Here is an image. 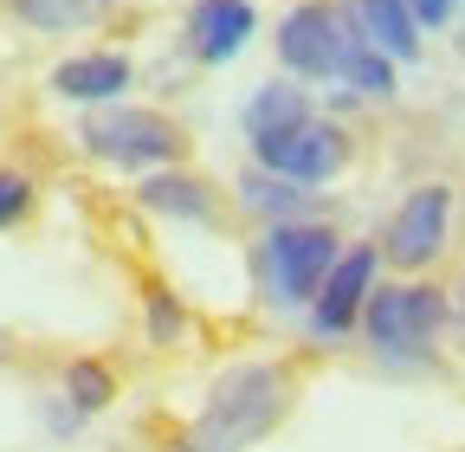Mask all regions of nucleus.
Returning a JSON list of instances; mask_svg holds the SVG:
<instances>
[{
  "label": "nucleus",
  "mask_w": 465,
  "mask_h": 452,
  "mask_svg": "<svg viewBox=\"0 0 465 452\" xmlns=\"http://www.w3.org/2000/svg\"><path fill=\"white\" fill-rule=\"evenodd\" d=\"M291 401V375L265 368V362H240V368H226L207 394V408H201V427H194V452H240L252 439H265L278 427Z\"/></svg>",
  "instance_id": "nucleus-1"
},
{
  "label": "nucleus",
  "mask_w": 465,
  "mask_h": 452,
  "mask_svg": "<svg viewBox=\"0 0 465 452\" xmlns=\"http://www.w3.org/2000/svg\"><path fill=\"white\" fill-rule=\"evenodd\" d=\"M336 265V233L317 220H278L265 246H259V271H265V298L272 304H311L323 271Z\"/></svg>",
  "instance_id": "nucleus-2"
},
{
  "label": "nucleus",
  "mask_w": 465,
  "mask_h": 452,
  "mask_svg": "<svg viewBox=\"0 0 465 452\" xmlns=\"http://www.w3.org/2000/svg\"><path fill=\"white\" fill-rule=\"evenodd\" d=\"M84 142H91V155H104L116 168H155V162L182 155V130H174L162 110H136V103L91 117L84 123Z\"/></svg>",
  "instance_id": "nucleus-3"
},
{
  "label": "nucleus",
  "mask_w": 465,
  "mask_h": 452,
  "mask_svg": "<svg viewBox=\"0 0 465 452\" xmlns=\"http://www.w3.org/2000/svg\"><path fill=\"white\" fill-rule=\"evenodd\" d=\"M362 317H369V336L375 349L388 356H420L433 343V329L446 323V298L427 291V285H381L362 298Z\"/></svg>",
  "instance_id": "nucleus-4"
},
{
  "label": "nucleus",
  "mask_w": 465,
  "mask_h": 452,
  "mask_svg": "<svg viewBox=\"0 0 465 452\" xmlns=\"http://www.w3.org/2000/svg\"><path fill=\"white\" fill-rule=\"evenodd\" d=\"M252 149H259V168H272V175H284V182H298V188H311V182H330L336 168L349 162V142H342V130H330V123H284V130H265V136H252Z\"/></svg>",
  "instance_id": "nucleus-5"
},
{
  "label": "nucleus",
  "mask_w": 465,
  "mask_h": 452,
  "mask_svg": "<svg viewBox=\"0 0 465 452\" xmlns=\"http://www.w3.org/2000/svg\"><path fill=\"white\" fill-rule=\"evenodd\" d=\"M278 52H284V65L304 72V78H342L356 39H349V26L330 7H298V14H284V26H278Z\"/></svg>",
  "instance_id": "nucleus-6"
},
{
  "label": "nucleus",
  "mask_w": 465,
  "mask_h": 452,
  "mask_svg": "<svg viewBox=\"0 0 465 452\" xmlns=\"http://www.w3.org/2000/svg\"><path fill=\"white\" fill-rule=\"evenodd\" d=\"M446 220H452V194H446V188H414V194L401 201L394 226H388V259H394L401 271L433 265L440 246H446Z\"/></svg>",
  "instance_id": "nucleus-7"
},
{
  "label": "nucleus",
  "mask_w": 465,
  "mask_h": 452,
  "mask_svg": "<svg viewBox=\"0 0 465 452\" xmlns=\"http://www.w3.org/2000/svg\"><path fill=\"white\" fill-rule=\"evenodd\" d=\"M369 285H375V252H369V246L336 252V265L323 271V285H317V298H311V323H317L323 336H342L349 323L362 317Z\"/></svg>",
  "instance_id": "nucleus-8"
},
{
  "label": "nucleus",
  "mask_w": 465,
  "mask_h": 452,
  "mask_svg": "<svg viewBox=\"0 0 465 452\" xmlns=\"http://www.w3.org/2000/svg\"><path fill=\"white\" fill-rule=\"evenodd\" d=\"M188 39H194V52L207 65H226L232 52L252 39V7L246 0H201L188 14Z\"/></svg>",
  "instance_id": "nucleus-9"
},
{
  "label": "nucleus",
  "mask_w": 465,
  "mask_h": 452,
  "mask_svg": "<svg viewBox=\"0 0 465 452\" xmlns=\"http://www.w3.org/2000/svg\"><path fill=\"white\" fill-rule=\"evenodd\" d=\"M52 91L72 97V103H110L130 91V59H116V52H78L52 72Z\"/></svg>",
  "instance_id": "nucleus-10"
},
{
  "label": "nucleus",
  "mask_w": 465,
  "mask_h": 452,
  "mask_svg": "<svg viewBox=\"0 0 465 452\" xmlns=\"http://www.w3.org/2000/svg\"><path fill=\"white\" fill-rule=\"evenodd\" d=\"M356 26L388 59H420V20L407 0H356Z\"/></svg>",
  "instance_id": "nucleus-11"
},
{
  "label": "nucleus",
  "mask_w": 465,
  "mask_h": 452,
  "mask_svg": "<svg viewBox=\"0 0 465 452\" xmlns=\"http://www.w3.org/2000/svg\"><path fill=\"white\" fill-rule=\"evenodd\" d=\"M14 14L39 33H84L110 14V0H14Z\"/></svg>",
  "instance_id": "nucleus-12"
},
{
  "label": "nucleus",
  "mask_w": 465,
  "mask_h": 452,
  "mask_svg": "<svg viewBox=\"0 0 465 452\" xmlns=\"http://www.w3.org/2000/svg\"><path fill=\"white\" fill-rule=\"evenodd\" d=\"M311 110H304V91H291V84H265L252 103H246V130L265 136V130H284V123H304Z\"/></svg>",
  "instance_id": "nucleus-13"
},
{
  "label": "nucleus",
  "mask_w": 465,
  "mask_h": 452,
  "mask_svg": "<svg viewBox=\"0 0 465 452\" xmlns=\"http://www.w3.org/2000/svg\"><path fill=\"white\" fill-rule=\"evenodd\" d=\"M342 84H356L362 97H388L394 91V59L375 52L369 39H356V52H349V65H342Z\"/></svg>",
  "instance_id": "nucleus-14"
},
{
  "label": "nucleus",
  "mask_w": 465,
  "mask_h": 452,
  "mask_svg": "<svg viewBox=\"0 0 465 452\" xmlns=\"http://www.w3.org/2000/svg\"><path fill=\"white\" fill-rule=\"evenodd\" d=\"M246 207H252V213H272V220H291V213L304 207V188L265 168V175H252V182H246Z\"/></svg>",
  "instance_id": "nucleus-15"
},
{
  "label": "nucleus",
  "mask_w": 465,
  "mask_h": 452,
  "mask_svg": "<svg viewBox=\"0 0 465 452\" xmlns=\"http://www.w3.org/2000/svg\"><path fill=\"white\" fill-rule=\"evenodd\" d=\"M143 201H149L155 213H188V220H201V213H207L201 182H188V175H155V182L143 188Z\"/></svg>",
  "instance_id": "nucleus-16"
},
{
  "label": "nucleus",
  "mask_w": 465,
  "mask_h": 452,
  "mask_svg": "<svg viewBox=\"0 0 465 452\" xmlns=\"http://www.w3.org/2000/svg\"><path fill=\"white\" fill-rule=\"evenodd\" d=\"M65 388H72V401H78L84 414H97V408L110 401V375H104L97 362H78V368L65 375Z\"/></svg>",
  "instance_id": "nucleus-17"
},
{
  "label": "nucleus",
  "mask_w": 465,
  "mask_h": 452,
  "mask_svg": "<svg viewBox=\"0 0 465 452\" xmlns=\"http://www.w3.org/2000/svg\"><path fill=\"white\" fill-rule=\"evenodd\" d=\"M26 207H33V182L14 175V168H0V226H14Z\"/></svg>",
  "instance_id": "nucleus-18"
},
{
  "label": "nucleus",
  "mask_w": 465,
  "mask_h": 452,
  "mask_svg": "<svg viewBox=\"0 0 465 452\" xmlns=\"http://www.w3.org/2000/svg\"><path fill=\"white\" fill-rule=\"evenodd\" d=\"M174 329H182V310H174V298H168V291H149V336H155V343H168Z\"/></svg>",
  "instance_id": "nucleus-19"
},
{
  "label": "nucleus",
  "mask_w": 465,
  "mask_h": 452,
  "mask_svg": "<svg viewBox=\"0 0 465 452\" xmlns=\"http://www.w3.org/2000/svg\"><path fill=\"white\" fill-rule=\"evenodd\" d=\"M407 7H414V20H420V26H440V20L452 14V0H407Z\"/></svg>",
  "instance_id": "nucleus-20"
}]
</instances>
